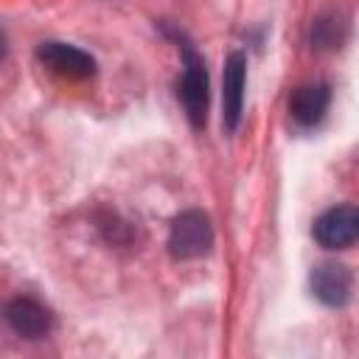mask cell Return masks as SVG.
Returning <instances> with one entry per match:
<instances>
[{
	"label": "cell",
	"mask_w": 359,
	"mask_h": 359,
	"mask_svg": "<svg viewBox=\"0 0 359 359\" xmlns=\"http://www.w3.org/2000/svg\"><path fill=\"white\" fill-rule=\"evenodd\" d=\"M213 247V227L202 210H185L171 222L168 230V252L180 261L202 258Z\"/></svg>",
	"instance_id": "6da1fadb"
},
{
	"label": "cell",
	"mask_w": 359,
	"mask_h": 359,
	"mask_svg": "<svg viewBox=\"0 0 359 359\" xmlns=\"http://www.w3.org/2000/svg\"><path fill=\"white\" fill-rule=\"evenodd\" d=\"M180 98L185 107V115L194 129L205 126L208 118V70L202 56L194 50L191 42L182 39V81H180Z\"/></svg>",
	"instance_id": "7a4b0ae2"
},
{
	"label": "cell",
	"mask_w": 359,
	"mask_h": 359,
	"mask_svg": "<svg viewBox=\"0 0 359 359\" xmlns=\"http://www.w3.org/2000/svg\"><path fill=\"white\" fill-rule=\"evenodd\" d=\"M311 233H314L320 247H325V250H345L348 244H353L359 238V210L351 208V205L328 208L325 213L317 216Z\"/></svg>",
	"instance_id": "3957f363"
},
{
	"label": "cell",
	"mask_w": 359,
	"mask_h": 359,
	"mask_svg": "<svg viewBox=\"0 0 359 359\" xmlns=\"http://www.w3.org/2000/svg\"><path fill=\"white\" fill-rule=\"evenodd\" d=\"M36 59H39L50 73H56V76H62V79L79 81V79L95 76V59H93L87 50L76 48V45L42 42V45L36 48Z\"/></svg>",
	"instance_id": "277c9868"
},
{
	"label": "cell",
	"mask_w": 359,
	"mask_h": 359,
	"mask_svg": "<svg viewBox=\"0 0 359 359\" xmlns=\"http://www.w3.org/2000/svg\"><path fill=\"white\" fill-rule=\"evenodd\" d=\"M351 289H353V275L348 272V266L325 261L311 269V292L323 306L331 309L345 306L351 300Z\"/></svg>",
	"instance_id": "5b68a950"
},
{
	"label": "cell",
	"mask_w": 359,
	"mask_h": 359,
	"mask_svg": "<svg viewBox=\"0 0 359 359\" xmlns=\"http://www.w3.org/2000/svg\"><path fill=\"white\" fill-rule=\"evenodd\" d=\"M244 84H247V59L244 53L233 50L224 62V90H222V121L224 129L233 132L241 121V109H244Z\"/></svg>",
	"instance_id": "8992f818"
},
{
	"label": "cell",
	"mask_w": 359,
	"mask_h": 359,
	"mask_svg": "<svg viewBox=\"0 0 359 359\" xmlns=\"http://www.w3.org/2000/svg\"><path fill=\"white\" fill-rule=\"evenodd\" d=\"M6 320L25 339H45L53 331V314L31 297H14L6 306Z\"/></svg>",
	"instance_id": "52a82bcc"
},
{
	"label": "cell",
	"mask_w": 359,
	"mask_h": 359,
	"mask_svg": "<svg viewBox=\"0 0 359 359\" xmlns=\"http://www.w3.org/2000/svg\"><path fill=\"white\" fill-rule=\"evenodd\" d=\"M331 104V87L325 81L300 84L289 98V112L300 126H314L325 118Z\"/></svg>",
	"instance_id": "ba28073f"
},
{
	"label": "cell",
	"mask_w": 359,
	"mask_h": 359,
	"mask_svg": "<svg viewBox=\"0 0 359 359\" xmlns=\"http://www.w3.org/2000/svg\"><path fill=\"white\" fill-rule=\"evenodd\" d=\"M348 36V20L342 11H323L311 25V45L317 50H337Z\"/></svg>",
	"instance_id": "9c48e42d"
}]
</instances>
